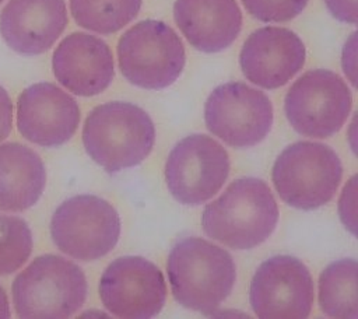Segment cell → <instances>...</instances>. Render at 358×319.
<instances>
[{
  "instance_id": "1",
  "label": "cell",
  "mask_w": 358,
  "mask_h": 319,
  "mask_svg": "<svg viewBox=\"0 0 358 319\" xmlns=\"http://www.w3.org/2000/svg\"><path fill=\"white\" fill-rule=\"evenodd\" d=\"M277 221V201L259 178L234 180L201 215L204 234L232 249L259 246L273 234Z\"/></svg>"
},
{
  "instance_id": "2",
  "label": "cell",
  "mask_w": 358,
  "mask_h": 319,
  "mask_svg": "<svg viewBox=\"0 0 358 319\" xmlns=\"http://www.w3.org/2000/svg\"><path fill=\"white\" fill-rule=\"evenodd\" d=\"M173 298L185 308L213 313L231 294L236 269L229 252L199 236L179 239L166 262Z\"/></svg>"
},
{
  "instance_id": "3",
  "label": "cell",
  "mask_w": 358,
  "mask_h": 319,
  "mask_svg": "<svg viewBox=\"0 0 358 319\" xmlns=\"http://www.w3.org/2000/svg\"><path fill=\"white\" fill-rule=\"evenodd\" d=\"M155 127L140 106L113 101L95 106L83 127L87 154L106 172L138 165L151 153Z\"/></svg>"
},
{
  "instance_id": "4",
  "label": "cell",
  "mask_w": 358,
  "mask_h": 319,
  "mask_svg": "<svg viewBox=\"0 0 358 319\" xmlns=\"http://www.w3.org/2000/svg\"><path fill=\"white\" fill-rule=\"evenodd\" d=\"M87 278L73 262L57 255L32 260L13 281L17 316L24 319H64L85 302Z\"/></svg>"
},
{
  "instance_id": "5",
  "label": "cell",
  "mask_w": 358,
  "mask_h": 319,
  "mask_svg": "<svg viewBox=\"0 0 358 319\" xmlns=\"http://www.w3.org/2000/svg\"><path fill=\"white\" fill-rule=\"evenodd\" d=\"M343 165L333 148L315 141H296L277 157L271 179L281 200L299 210H313L334 196Z\"/></svg>"
},
{
  "instance_id": "6",
  "label": "cell",
  "mask_w": 358,
  "mask_h": 319,
  "mask_svg": "<svg viewBox=\"0 0 358 319\" xmlns=\"http://www.w3.org/2000/svg\"><path fill=\"white\" fill-rule=\"evenodd\" d=\"M117 60L123 77L133 85L162 90L179 78L186 56L179 35L168 24L144 20L120 36Z\"/></svg>"
},
{
  "instance_id": "7",
  "label": "cell",
  "mask_w": 358,
  "mask_h": 319,
  "mask_svg": "<svg viewBox=\"0 0 358 319\" xmlns=\"http://www.w3.org/2000/svg\"><path fill=\"white\" fill-rule=\"evenodd\" d=\"M50 235L63 253L90 262L115 248L120 236V218L106 200L94 194H78L56 208Z\"/></svg>"
},
{
  "instance_id": "8",
  "label": "cell",
  "mask_w": 358,
  "mask_h": 319,
  "mask_svg": "<svg viewBox=\"0 0 358 319\" xmlns=\"http://www.w3.org/2000/svg\"><path fill=\"white\" fill-rule=\"evenodd\" d=\"M352 106L347 83L334 71L316 69L302 74L284 99L285 116L295 132L324 139L337 133Z\"/></svg>"
},
{
  "instance_id": "9",
  "label": "cell",
  "mask_w": 358,
  "mask_h": 319,
  "mask_svg": "<svg viewBox=\"0 0 358 319\" xmlns=\"http://www.w3.org/2000/svg\"><path fill=\"white\" fill-rule=\"evenodd\" d=\"M207 129L235 148H246L266 139L273 125L268 97L242 81H229L213 90L204 104Z\"/></svg>"
},
{
  "instance_id": "10",
  "label": "cell",
  "mask_w": 358,
  "mask_h": 319,
  "mask_svg": "<svg viewBox=\"0 0 358 319\" xmlns=\"http://www.w3.org/2000/svg\"><path fill=\"white\" fill-rule=\"evenodd\" d=\"M229 173L227 150L213 137L190 134L169 153L165 180L171 194L182 204L197 206L211 199Z\"/></svg>"
},
{
  "instance_id": "11",
  "label": "cell",
  "mask_w": 358,
  "mask_h": 319,
  "mask_svg": "<svg viewBox=\"0 0 358 319\" xmlns=\"http://www.w3.org/2000/svg\"><path fill=\"white\" fill-rule=\"evenodd\" d=\"M313 298L309 270L289 255L264 260L250 283V306L262 319H305L312 311Z\"/></svg>"
},
{
  "instance_id": "12",
  "label": "cell",
  "mask_w": 358,
  "mask_h": 319,
  "mask_svg": "<svg viewBox=\"0 0 358 319\" xmlns=\"http://www.w3.org/2000/svg\"><path fill=\"white\" fill-rule=\"evenodd\" d=\"M103 306L123 319H147L158 315L166 299L162 271L141 256L115 259L99 280Z\"/></svg>"
},
{
  "instance_id": "13",
  "label": "cell",
  "mask_w": 358,
  "mask_h": 319,
  "mask_svg": "<svg viewBox=\"0 0 358 319\" xmlns=\"http://www.w3.org/2000/svg\"><path fill=\"white\" fill-rule=\"evenodd\" d=\"M78 122L77 101L52 83L32 84L18 98L17 127L34 144L59 147L73 137Z\"/></svg>"
},
{
  "instance_id": "14",
  "label": "cell",
  "mask_w": 358,
  "mask_h": 319,
  "mask_svg": "<svg viewBox=\"0 0 358 319\" xmlns=\"http://www.w3.org/2000/svg\"><path fill=\"white\" fill-rule=\"evenodd\" d=\"M305 63V45L291 29L263 27L245 41L239 64L243 76L257 87L275 90L285 85Z\"/></svg>"
},
{
  "instance_id": "15",
  "label": "cell",
  "mask_w": 358,
  "mask_h": 319,
  "mask_svg": "<svg viewBox=\"0 0 358 319\" xmlns=\"http://www.w3.org/2000/svg\"><path fill=\"white\" fill-rule=\"evenodd\" d=\"M52 69L56 80L80 97L101 94L115 76L112 50L95 35L73 32L55 49Z\"/></svg>"
},
{
  "instance_id": "16",
  "label": "cell",
  "mask_w": 358,
  "mask_h": 319,
  "mask_svg": "<svg viewBox=\"0 0 358 319\" xmlns=\"http://www.w3.org/2000/svg\"><path fill=\"white\" fill-rule=\"evenodd\" d=\"M67 25L64 0H8L0 13V35L14 52L36 56L50 49Z\"/></svg>"
},
{
  "instance_id": "17",
  "label": "cell",
  "mask_w": 358,
  "mask_h": 319,
  "mask_svg": "<svg viewBox=\"0 0 358 319\" xmlns=\"http://www.w3.org/2000/svg\"><path fill=\"white\" fill-rule=\"evenodd\" d=\"M173 18L189 43L206 53L227 49L242 28L236 0H176Z\"/></svg>"
},
{
  "instance_id": "18",
  "label": "cell",
  "mask_w": 358,
  "mask_h": 319,
  "mask_svg": "<svg viewBox=\"0 0 358 319\" xmlns=\"http://www.w3.org/2000/svg\"><path fill=\"white\" fill-rule=\"evenodd\" d=\"M46 171L41 157L20 143L0 146V210L24 211L42 196Z\"/></svg>"
},
{
  "instance_id": "19",
  "label": "cell",
  "mask_w": 358,
  "mask_h": 319,
  "mask_svg": "<svg viewBox=\"0 0 358 319\" xmlns=\"http://www.w3.org/2000/svg\"><path fill=\"white\" fill-rule=\"evenodd\" d=\"M357 260L340 259L330 263L319 277V305L330 318L355 319L357 299Z\"/></svg>"
},
{
  "instance_id": "20",
  "label": "cell",
  "mask_w": 358,
  "mask_h": 319,
  "mask_svg": "<svg viewBox=\"0 0 358 319\" xmlns=\"http://www.w3.org/2000/svg\"><path fill=\"white\" fill-rule=\"evenodd\" d=\"M141 0H70L74 21L92 32L113 34L136 18Z\"/></svg>"
},
{
  "instance_id": "21",
  "label": "cell",
  "mask_w": 358,
  "mask_h": 319,
  "mask_svg": "<svg viewBox=\"0 0 358 319\" xmlns=\"http://www.w3.org/2000/svg\"><path fill=\"white\" fill-rule=\"evenodd\" d=\"M32 252V234L25 220L0 214V276L17 271Z\"/></svg>"
},
{
  "instance_id": "22",
  "label": "cell",
  "mask_w": 358,
  "mask_h": 319,
  "mask_svg": "<svg viewBox=\"0 0 358 319\" xmlns=\"http://www.w3.org/2000/svg\"><path fill=\"white\" fill-rule=\"evenodd\" d=\"M248 13L262 22H285L299 15L308 0H241Z\"/></svg>"
},
{
  "instance_id": "23",
  "label": "cell",
  "mask_w": 358,
  "mask_h": 319,
  "mask_svg": "<svg viewBox=\"0 0 358 319\" xmlns=\"http://www.w3.org/2000/svg\"><path fill=\"white\" fill-rule=\"evenodd\" d=\"M355 179L357 176H352L351 180L345 185L338 204L340 217L352 235H355Z\"/></svg>"
},
{
  "instance_id": "24",
  "label": "cell",
  "mask_w": 358,
  "mask_h": 319,
  "mask_svg": "<svg viewBox=\"0 0 358 319\" xmlns=\"http://www.w3.org/2000/svg\"><path fill=\"white\" fill-rule=\"evenodd\" d=\"M331 15L347 24H357V0H324Z\"/></svg>"
},
{
  "instance_id": "25",
  "label": "cell",
  "mask_w": 358,
  "mask_h": 319,
  "mask_svg": "<svg viewBox=\"0 0 358 319\" xmlns=\"http://www.w3.org/2000/svg\"><path fill=\"white\" fill-rule=\"evenodd\" d=\"M13 125V104L6 88L0 85V141L11 132Z\"/></svg>"
},
{
  "instance_id": "26",
  "label": "cell",
  "mask_w": 358,
  "mask_h": 319,
  "mask_svg": "<svg viewBox=\"0 0 358 319\" xmlns=\"http://www.w3.org/2000/svg\"><path fill=\"white\" fill-rule=\"evenodd\" d=\"M355 32L351 34L350 39L345 42L343 53V69L352 85H355Z\"/></svg>"
},
{
  "instance_id": "27",
  "label": "cell",
  "mask_w": 358,
  "mask_h": 319,
  "mask_svg": "<svg viewBox=\"0 0 358 319\" xmlns=\"http://www.w3.org/2000/svg\"><path fill=\"white\" fill-rule=\"evenodd\" d=\"M10 305L7 299V294L4 288L0 285V319H7L10 318Z\"/></svg>"
},
{
  "instance_id": "28",
  "label": "cell",
  "mask_w": 358,
  "mask_h": 319,
  "mask_svg": "<svg viewBox=\"0 0 358 319\" xmlns=\"http://www.w3.org/2000/svg\"><path fill=\"white\" fill-rule=\"evenodd\" d=\"M1 1H3V0H0V3H1Z\"/></svg>"
}]
</instances>
